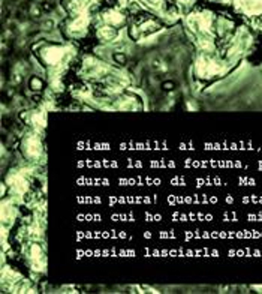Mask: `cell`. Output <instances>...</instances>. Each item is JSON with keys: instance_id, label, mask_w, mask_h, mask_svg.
<instances>
[{"instance_id": "cell-1", "label": "cell", "mask_w": 262, "mask_h": 294, "mask_svg": "<svg viewBox=\"0 0 262 294\" xmlns=\"http://www.w3.org/2000/svg\"><path fill=\"white\" fill-rule=\"evenodd\" d=\"M21 152L29 161H36L42 155V144L36 135H26L21 143Z\"/></svg>"}, {"instance_id": "cell-2", "label": "cell", "mask_w": 262, "mask_h": 294, "mask_svg": "<svg viewBox=\"0 0 262 294\" xmlns=\"http://www.w3.org/2000/svg\"><path fill=\"white\" fill-rule=\"evenodd\" d=\"M66 51L67 48L64 47H46L42 51H39V57L46 66H57L59 63L63 62Z\"/></svg>"}, {"instance_id": "cell-3", "label": "cell", "mask_w": 262, "mask_h": 294, "mask_svg": "<svg viewBox=\"0 0 262 294\" xmlns=\"http://www.w3.org/2000/svg\"><path fill=\"white\" fill-rule=\"evenodd\" d=\"M196 71H198L199 77H202V78H211L214 75H219L222 69L219 68V65L216 62L207 60V59H201L196 63Z\"/></svg>"}, {"instance_id": "cell-4", "label": "cell", "mask_w": 262, "mask_h": 294, "mask_svg": "<svg viewBox=\"0 0 262 294\" xmlns=\"http://www.w3.org/2000/svg\"><path fill=\"white\" fill-rule=\"evenodd\" d=\"M87 26H88V17H85V14H78L77 18L72 20L69 26V35L70 36H80L83 35L85 30H87Z\"/></svg>"}, {"instance_id": "cell-5", "label": "cell", "mask_w": 262, "mask_h": 294, "mask_svg": "<svg viewBox=\"0 0 262 294\" xmlns=\"http://www.w3.org/2000/svg\"><path fill=\"white\" fill-rule=\"evenodd\" d=\"M102 18L106 24H109L112 27H122L126 23V17L122 12H118L117 9H108L106 12H103Z\"/></svg>"}, {"instance_id": "cell-6", "label": "cell", "mask_w": 262, "mask_h": 294, "mask_svg": "<svg viewBox=\"0 0 262 294\" xmlns=\"http://www.w3.org/2000/svg\"><path fill=\"white\" fill-rule=\"evenodd\" d=\"M9 185H11V188H12L15 192H21V194L27 189V183H26V180L22 179L21 176H18V174H15V176H12V177H11Z\"/></svg>"}, {"instance_id": "cell-7", "label": "cell", "mask_w": 262, "mask_h": 294, "mask_svg": "<svg viewBox=\"0 0 262 294\" xmlns=\"http://www.w3.org/2000/svg\"><path fill=\"white\" fill-rule=\"evenodd\" d=\"M117 35V30H115V27H112V26H103V27H101L99 30H98V38L99 39H102V41H111L114 36Z\"/></svg>"}, {"instance_id": "cell-8", "label": "cell", "mask_w": 262, "mask_h": 294, "mask_svg": "<svg viewBox=\"0 0 262 294\" xmlns=\"http://www.w3.org/2000/svg\"><path fill=\"white\" fill-rule=\"evenodd\" d=\"M147 8H150L151 11L157 12V14H162L163 12V8H165V2L163 0H142Z\"/></svg>"}, {"instance_id": "cell-9", "label": "cell", "mask_w": 262, "mask_h": 294, "mask_svg": "<svg viewBox=\"0 0 262 294\" xmlns=\"http://www.w3.org/2000/svg\"><path fill=\"white\" fill-rule=\"evenodd\" d=\"M156 29H157V24L154 21H151V20H147L145 23H142V24L139 26V32H153Z\"/></svg>"}, {"instance_id": "cell-10", "label": "cell", "mask_w": 262, "mask_h": 294, "mask_svg": "<svg viewBox=\"0 0 262 294\" xmlns=\"http://www.w3.org/2000/svg\"><path fill=\"white\" fill-rule=\"evenodd\" d=\"M42 84H43L42 80H39V78H36V77L30 81V86H32V89H35V90H39V89L42 87Z\"/></svg>"}]
</instances>
